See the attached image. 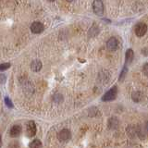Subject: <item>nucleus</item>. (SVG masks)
<instances>
[{
  "label": "nucleus",
  "instance_id": "obj_10",
  "mask_svg": "<svg viewBox=\"0 0 148 148\" xmlns=\"http://www.w3.org/2000/svg\"><path fill=\"white\" fill-rule=\"evenodd\" d=\"M143 98V94L142 92H133L132 94V101L136 102V103H139V102H141L142 99Z\"/></svg>",
  "mask_w": 148,
  "mask_h": 148
},
{
  "label": "nucleus",
  "instance_id": "obj_17",
  "mask_svg": "<svg viewBox=\"0 0 148 148\" xmlns=\"http://www.w3.org/2000/svg\"><path fill=\"white\" fill-rule=\"evenodd\" d=\"M5 104H6V106H8V108H13V104H12V102H11V100L9 99V97H6L5 98Z\"/></svg>",
  "mask_w": 148,
  "mask_h": 148
},
{
  "label": "nucleus",
  "instance_id": "obj_18",
  "mask_svg": "<svg viewBox=\"0 0 148 148\" xmlns=\"http://www.w3.org/2000/svg\"><path fill=\"white\" fill-rule=\"evenodd\" d=\"M9 67H10V64H9V63H3V64H0V71H6V69H8Z\"/></svg>",
  "mask_w": 148,
  "mask_h": 148
},
{
  "label": "nucleus",
  "instance_id": "obj_22",
  "mask_svg": "<svg viewBox=\"0 0 148 148\" xmlns=\"http://www.w3.org/2000/svg\"><path fill=\"white\" fill-rule=\"evenodd\" d=\"M9 148H18V143L16 141H13L10 145H9Z\"/></svg>",
  "mask_w": 148,
  "mask_h": 148
},
{
  "label": "nucleus",
  "instance_id": "obj_5",
  "mask_svg": "<svg viewBox=\"0 0 148 148\" xmlns=\"http://www.w3.org/2000/svg\"><path fill=\"white\" fill-rule=\"evenodd\" d=\"M106 47L109 51H116L119 47V42L117 38L115 37H111L108 39V41L106 42Z\"/></svg>",
  "mask_w": 148,
  "mask_h": 148
},
{
  "label": "nucleus",
  "instance_id": "obj_20",
  "mask_svg": "<svg viewBox=\"0 0 148 148\" xmlns=\"http://www.w3.org/2000/svg\"><path fill=\"white\" fill-rule=\"evenodd\" d=\"M143 74H145L146 76H148V63H145L143 67Z\"/></svg>",
  "mask_w": 148,
  "mask_h": 148
},
{
  "label": "nucleus",
  "instance_id": "obj_9",
  "mask_svg": "<svg viewBox=\"0 0 148 148\" xmlns=\"http://www.w3.org/2000/svg\"><path fill=\"white\" fill-rule=\"evenodd\" d=\"M119 119H118L117 118H116V117H112V118H110V119H108V128L111 129V130L117 129V128L119 127Z\"/></svg>",
  "mask_w": 148,
  "mask_h": 148
},
{
  "label": "nucleus",
  "instance_id": "obj_2",
  "mask_svg": "<svg viewBox=\"0 0 148 148\" xmlns=\"http://www.w3.org/2000/svg\"><path fill=\"white\" fill-rule=\"evenodd\" d=\"M92 9L97 16H102L104 13V4L102 1H95L92 3Z\"/></svg>",
  "mask_w": 148,
  "mask_h": 148
},
{
  "label": "nucleus",
  "instance_id": "obj_8",
  "mask_svg": "<svg viewBox=\"0 0 148 148\" xmlns=\"http://www.w3.org/2000/svg\"><path fill=\"white\" fill-rule=\"evenodd\" d=\"M21 133V125H14L10 129V136L11 137H18Z\"/></svg>",
  "mask_w": 148,
  "mask_h": 148
},
{
  "label": "nucleus",
  "instance_id": "obj_3",
  "mask_svg": "<svg viewBox=\"0 0 148 148\" xmlns=\"http://www.w3.org/2000/svg\"><path fill=\"white\" fill-rule=\"evenodd\" d=\"M58 138L60 142H67L71 138V133L68 129H63L58 132Z\"/></svg>",
  "mask_w": 148,
  "mask_h": 148
},
{
  "label": "nucleus",
  "instance_id": "obj_12",
  "mask_svg": "<svg viewBox=\"0 0 148 148\" xmlns=\"http://www.w3.org/2000/svg\"><path fill=\"white\" fill-rule=\"evenodd\" d=\"M31 69H32V71H35V72L39 71L42 69V63H41L40 60H37V59L34 60L31 64Z\"/></svg>",
  "mask_w": 148,
  "mask_h": 148
},
{
  "label": "nucleus",
  "instance_id": "obj_6",
  "mask_svg": "<svg viewBox=\"0 0 148 148\" xmlns=\"http://www.w3.org/2000/svg\"><path fill=\"white\" fill-rule=\"evenodd\" d=\"M36 133V125L34 121H29L27 124V136L32 137Z\"/></svg>",
  "mask_w": 148,
  "mask_h": 148
},
{
  "label": "nucleus",
  "instance_id": "obj_4",
  "mask_svg": "<svg viewBox=\"0 0 148 148\" xmlns=\"http://www.w3.org/2000/svg\"><path fill=\"white\" fill-rule=\"evenodd\" d=\"M134 30H135V34L137 36L139 37H142L147 32V26L145 23H143V22H140L138 23V24L135 26V28H134Z\"/></svg>",
  "mask_w": 148,
  "mask_h": 148
},
{
  "label": "nucleus",
  "instance_id": "obj_14",
  "mask_svg": "<svg viewBox=\"0 0 148 148\" xmlns=\"http://www.w3.org/2000/svg\"><path fill=\"white\" fill-rule=\"evenodd\" d=\"M30 148H42V143L38 139H35V140L32 141L30 143Z\"/></svg>",
  "mask_w": 148,
  "mask_h": 148
},
{
  "label": "nucleus",
  "instance_id": "obj_7",
  "mask_svg": "<svg viewBox=\"0 0 148 148\" xmlns=\"http://www.w3.org/2000/svg\"><path fill=\"white\" fill-rule=\"evenodd\" d=\"M45 27L40 21H35L31 25V30L34 34H41L44 31Z\"/></svg>",
  "mask_w": 148,
  "mask_h": 148
},
{
  "label": "nucleus",
  "instance_id": "obj_21",
  "mask_svg": "<svg viewBox=\"0 0 148 148\" xmlns=\"http://www.w3.org/2000/svg\"><path fill=\"white\" fill-rule=\"evenodd\" d=\"M6 80H7V77H6V75L5 74H3V73H0V83H4L5 82H6Z\"/></svg>",
  "mask_w": 148,
  "mask_h": 148
},
{
  "label": "nucleus",
  "instance_id": "obj_1",
  "mask_svg": "<svg viewBox=\"0 0 148 148\" xmlns=\"http://www.w3.org/2000/svg\"><path fill=\"white\" fill-rule=\"evenodd\" d=\"M117 95H118V88L117 86H113L109 91L106 92L103 97H102V101H105V102L112 101L116 98Z\"/></svg>",
  "mask_w": 148,
  "mask_h": 148
},
{
  "label": "nucleus",
  "instance_id": "obj_24",
  "mask_svg": "<svg viewBox=\"0 0 148 148\" xmlns=\"http://www.w3.org/2000/svg\"><path fill=\"white\" fill-rule=\"evenodd\" d=\"M2 146V137H1V135H0V147Z\"/></svg>",
  "mask_w": 148,
  "mask_h": 148
},
{
  "label": "nucleus",
  "instance_id": "obj_15",
  "mask_svg": "<svg viewBox=\"0 0 148 148\" xmlns=\"http://www.w3.org/2000/svg\"><path fill=\"white\" fill-rule=\"evenodd\" d=\"M98 27L97 26H95V25H94L92 26L91 29H90V31H89V34H90V36H95L97 34H98Z\"/></svg>",
  "mask_w": 148,
  "mask_h": 148
},
{
  "label": "nucleus",
  "instance_id": "obj_13",
  "mask_svg": "<svg viewBox=\"0 0 148 148\" xmlns=\"http://www.w3.org/2000/svg\"><path fill=\"white\" fill-rule=\"evenodd\" d=\"M136 132H137V130H136V128L134 127V126H129L128 127V129H127V133H128V135L130 136V137H132V138H133L134 136L136 135Z\"/></svg>",
  "mask_w": 148,
  "mask_h": 148
},
{
  "label": "nucleus",
  "instance_id": "obj_23",
  "mask_svg": "<svg viewBox=\"0 0 148 148\" xmlns=\"http://www.w3.org/2000/svg\"><path fill=\"white\" fill-rule=\"evenodd\" d=\"M145 132L148 133V121H147L146 124H145Z\"/></svg>",
  "mask_w": 148,
  "mask_h": 148
},
{
  "label": "nucleus",
  "instance_id": "obj_16",
  "mask_svg": "<svg viewBox=\"0 0 148 148\" xmlns=\"http://www.w3.org/2000/svg\"><path fill=\"white\" fill-rule=\"evenodd\" d=\"M127 72H128V69H127V67H126V66H125V67L123 68V69H122L121 73H120V75H119V82H122V81L124 80L125 77H126Z\"/></svg>",
  "mask_w": 148,
  "mask_h": 148
},
{
  "label": "nucleus",
  "instance_id": "obj_19",
  "mask_svg": "<svg viewBox=\"0 0 148 148\" xmlns=\"http://www.w3.org/2000/svg\"><path fill=\"white\" fill-rule=\"evenodd\" d=\"M62 99H63V96L61 95L58 94V95H54V101L55 102H58V103H59L60 101H62Z\"/></svg>",
  "mask_w": 148,
  "mask_h": 148
},
{
  "label": "nucleus",
  "instance_id": "obj_11",
  "mask_svg": "<svg viewBox=\"0 0 148 148\" xmlns=\"http://www.w3.org/2000/svg\"><path fill=\"white\" fill-rule=\"evenodd\" d=\"M133 57H134V53H133L132 49H131V48L128 49L126 51V54H125V62H126V64L132 63Z\"/></svg>",
  "mask_w": 148,
  "mask_h": 148
}]
</instances>
